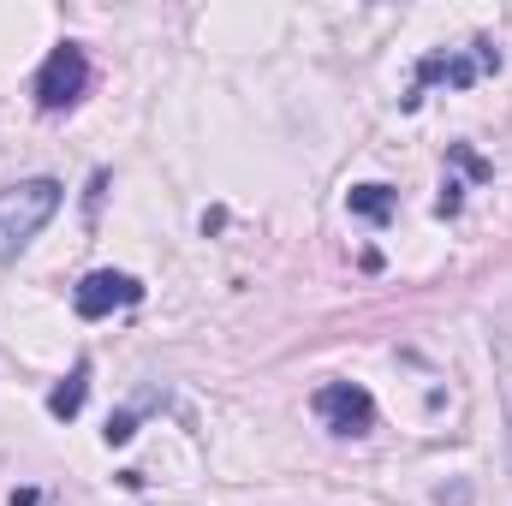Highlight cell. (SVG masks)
Returning <instances> with one entry per match:
<instances>
[{"instance_id": "obj_7", "label": "cell", "mask_w": 512, "mask_h": 506, "mask_svg": "<svg viewBox=\"0 0 512 506\" xmlns=\"http://www.w3.org/2000/svg\"><path fill=\"white\" fill-rule=\"evenodd\" d=\"M346 203H352V215H358V221H376V227L393 215V191H387V185H352V197H346Z\"/></svg>"}, {"instance_id": "obj_8", "label": "cell", "mask_w": 512, "mask_h": 506, "mask_svg": "<svg viewBox=\"0 0 512 506\" xmlns=\"http://www.w3.org/2000/svg\"><path fill=\"white\" fill-rule=\"evenodd\" d=\"M137 417H143V405H131V411H114V417H108V429H102L108 447H126L131 435H137Z\"/></svg>"}, {"instance_id": "obj_3", "label": "cell", "mask_w": 512, "mask_h": 506, "mask_svg": "<svg viewBox=\"0 0 512 506\" xmlns=\"http://www.w3.org/2000/svg\"><path fill=\"white\" fill-rule=\"evenodd\" d=\"M84 90H90V60H84L78 42H60V48L42 60V72H36V108L60 114V108H72Z\"/></svg>"}, {"instance_id": "obj_2", "label": "cell", "mask_w": 512, "mask_h": 506, "mask_svg": "<svg viewBox=\"0 0 512 506\" xmlns=\"http://www.w3.org/2000/svg\"><path fill=\"white\" fill-rule=\"evenodd\" d=\"M483 72H501V48H495V42H471V54H459V48H447V54H429V60L417 66L411 90L399 96V108H417L429 84H447V90H471Z\"/></svg>"}, {"instance_id": "obj_6", "label": "cell", "mask_w": 512, "mask_h": 506, "mask_svg": "<svg viewBox=\"0 0 512 506\" xmlns=\"http://www.w3.org/2000/svg\"><path fill=\"white\" fill-rule=\"evenodd\" d=\"M84 393H90V358H78V364H72V376H66L60 387H54V393H48V417L72 423V417L84 411Z\"/></svg>"}, {"instance_id": "obj_4", "label": "cell", "mask_w": 512, "mask_h": 506, "mask_svg": "<svg viewBox=\"0 0 512 506\" xmlns=\"http://www.w3.org/2000/svg\"><path fill=\"white\" fill-rule=\"evenodd\" d=\"M310 411H316L322 429H334V435H370V429H376V399H370L358 381H328V387H316Z\"/></svg>"}, {"instance_id": "obj_5", "label": "cell", "mask_w": 512, "mask_h": 506, "mask_svg": "<svg viewBox=\"0 0 512 506\" xmlns=\"http://www.w3.org/2000/svg\"><path fill=\"white\" fill-rule=\"evenodd\" d=\"M143 298V286L120 274V268H96V274H84L78 286H72V310L84 316V322H102V316H114V310H131Z\"/></svg>"}, {"instance_id": "obj_1", "label": "cell", "mask_w": 512, "mask_h": 506, "mask_svg": "<svg viewBox=\"0 0 512 506\" xmlns=\"http://www.w3.org/2000/svg\"><path fill=\"white\" fill-rule=\"evenodd\" d=\"M60 179H18L0 191V262H18L30 239L60 215Z\"/></svg>"}]
</instances>
